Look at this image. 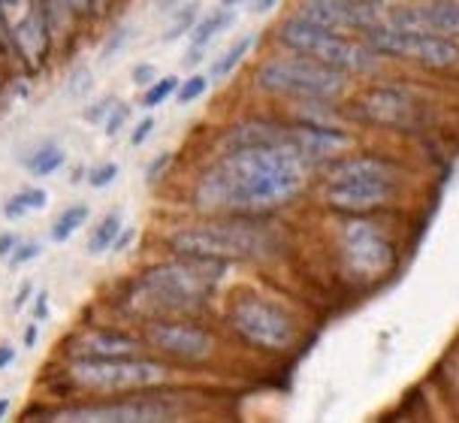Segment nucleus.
<instances>
[{
	"label": "nucleus",
	"mask_w": 459,
	"mask_h": 423,
	"mask_svg": "<svg viewBox=\"0 0 459 423\" xmlns=\"http://www.w3.org/2000/svg\"><path fill=\"white\" fill-rule=\"evenodd\" d=\"M311 173L281 149L215 151L196 167L187 185V206L196 215H275L293 206Z\"/></svg>",
	"instance_id": "1"
},
{
	"label": "nucleus",
	"mask_w": 459,
	"mask_h": 423,
	"mask_svg": "<svg viewBox=\"0 0 459 423\" xmlns=\"http://www.w3.org/2000/svg\"><path fill=\"white\" fill-rule=\"evenodd\" d=\"M227 272L230 263L221 260L163 255L121 284V294L112 297V312L134 327L145 317L206 315Z\"/></svg>",
	"instance_id": "2"
},
{
	"label": "nucleus",
	"mask_w": 459,
	"mask_h": 423,
	"mask_svg": "<svg viewBox=\"0 0 459 423\" xmlns=\"http://www.w3.org/2000/svg\"><path fill=\"white\" fill-rule=\"evenodd\" d=\"M163 255L221 260V263H269L287 251V236L273 215H196L160 236Z\"/></svg>",
	"instance_id": "3"
},
{
	"label": "nucleus",
	"mask_w": 459,
	"mask_h": 423,
	"mask_svg": "<svg viewBox=\"0 0 459 423\" xmlns=\"http://www.w3.org/2000/svg\"><path fill=\"white\" fill-rule=\"evenodd\" d=\"M185 369L172 366L152 351L118 354V357H70L61 360L46 390L57 402L76 396H121L145 393V390L172 387Z\"/></svg>",
	"instance_id": "4"
},
{
	"label": "nucleus",
	"mask_w": 459,
	"mask_h": 423,
	"mask_svg": "<svg viewBox=\"0 0 459 423\" xmlns=\"http://www.w3.org/2000/svg\"><path fill=\"white\" fill-rule=\"evenodd\" d=\"M321 203L335 215H378L402 200L408 169L384 154H339L321 173Z\"/></svg>",
	"instance_id": "5"
},
{
	"label": "nucleus",
	"mask_w": 459,
	"mask_h": 423,
	"mask_svg": "<svg viewBox=\"0 0 459 423\" xmlns=\"http://www.w3.org/2000/svg\"><path fill=\"white\" fill-rule=\"evenodd\" d=\"M191 411L185 390H145V393L121 396H76L55 405L24 409V420L46 423H169L182 420Z\"/></svg>",
	"instance_id": "6"
},
{
	"label": "nucleus",
	"mask_w": 459,
	"mask_h": 423,
	"mask_svg": "<svg viewBox=\"0 0 459 423\" xmlns=\"http://www.w3.org/2000/svg\"><path fill=\"white\" fill-rule=\"evenodd\" d=\"M273 43L275 48L306 55V58L324 64V67L339 70L348 79H378L384 64H387L359 34L321 28V24L297 19L290 13L275 22Z\"/></svg>",
	"instance_id": "7"
},
{
	"label": "nucleus",
	"mask_w": 459,
	"mask_h": 423,
	"mask_svg": "<svg viewBox=\"0 0 459 423\" xmlns=\"http://www.w3.org/2000/svg\"><path fill=\"white\" fill-rule=\"evenodd\" d=\"M351 82L354 79L344 73L284 48L260 58L251 70V85L284 103H342L351 94Z\"/></svg>",
	"instance_id": "8"
},
{
	"label": "nucleus",
	"mask_w": 459,
	"mask_h": 423,
	"mask_svg": "<svg viewBox=\"0 0 459 423\" xmlns=\"http://www.w3.org/2000/svg\"><path fill=\"white\" fill-rule=\"evenodd\" d=\"M344 121L357 127L390 130V134H420L432 121V106L414 88L399 82H368L351 88L342 100Z\"/></svg>",
	"instance_id": "9"
},
{
	"label": "nucleus",
	"mask_w": 459,
	"mask_h": 423,
	"mask_svg": "<svg viewBox=\"0 0 459 423\" xmlns=\"http://www.w3.org/2000/svg\"><path fill=\"white\" fill-rule=\"evenodd\" d=\"M224 327L257 354H290L299 341L297 315L266 294H236L224 306Z\"/></svg>",
	"instance_id": "10"
},
{
	"label": "nucleus",
	"mask_w": 459,
	"mask_h": 423,
	"mask_svg": "<svg viewBox=\"0 0 459 423\" xmlns=\"http://www.w3.org/2000/svg\"><path fill=\"white\" fill-rule=\"evenodd\" d=\"M145 351L178 369H206L221 354L218 332L203 321V315H169L145 317L136 327Z\"/></svg>",
	"instance_id": "11"
},
{
	"label": "nucleus",
	"mask_w": 459,
	"mask_h": 423,
	"mask_svg": "<svg viewBox=\"0 0 459 423\" xmlns=\"http://www.w3.org/2000/svg\"><path fill=\"white\" fill-rule=\"evenodd\" d=\"M342 270L354 281H378L396 266V246L375 215H339L335 227Z\"/></svg>",
	"instance_id": "12"
},
{
	"label": "nucleus",
	"mask_w": 459,
	"mask_h": 423,
	"mask_svg": "<svg viewBox=\"0 0 459 423\" xmlns=\"http://www.w3.org/2000/svg\"><path fill=\"white\" fill-rule=\"evenodd\" d=\"M384 61H399L423 73H456L459 70V43L426 30L396 28L390 22H378L359 34Z\"/></svg>",
	"instance_id": "13"
},
{
	"label": "nucleus",
	"mask_w": 459,
	"mask_h": 423,
	"mask_svg": "<svg viewBox=\"0 0 459 423\" xmlns=\"http://www.w3.org/2000/svg\"><path fill=\"white\" fill-rule=\"evenodd\" d=\"M384 22L459 43V0H399L384 10Z\"/></svg>",
	"instance_id": "14"
},
{
	"label": "nucleus",
	"mask_w": 459,
	"mask_h": 423,
	"mask_svg": "<svg viewBox=\"0 0 459 423\" xmlns=\"http://www.w3.org/2000/svg\"><path fill=\"white\" fill-rule=\"evenodd\" d=\"M290 15L321 28L348 30V34H363L372 24L384 22L381 6H368L359 0H293Z\"/></svg>",
	"instance_id": "15"
},
{
	"label": "nucleus",
	"mask_w": 459,
	"mask_h": 423,
	"mask_svg": "<svg viewBox=\"0 0 459 423\" xmlns=\"http://www.w3.org/2000/svg\"><path fill=\"white\" fill-rule=\"evenodd\" d=\"M145 351L136 330L125 327H88L61 341V360L70 357H118Z\"/></svg>",
	"instance_id": "16"
},
{
	"label": "nucleus",
	"mask_w": 459,
	"mask_h": 423,
	"mask_svg": "<svg viewBox=\"0 0 459 423\" xmlns=\"http://www.w3.org/2000/svg\"><path fill=\"white\" fill-rule=\"evenodd\" d=\"M236 22V10H227V6H218L212 13H200V19L187 34V52H185V67H196L203 61V52L212 46V39H218L230 24Z\"/></svg>",
	"instance_id": "17"
},
{
	"label": "nucleus",
	"mask_w": 459,
	"mask_h": 423,
	"mask_svg": "<svg viewBox=\"0 0 459 423\" xmlns=\"http://www.w3.org/2000/svg\"><path fill=\"white\" fill-rule=\"evenodd\" d=\"M257 46V34L248 30V34H242L239 39H233L224 52L218 55L215 61H212V70H209V82H227L230 76H233L236 70L242 67L245 58L251 55V48Z\"/></svg>",
	"instance_id": "18"
},
{
	"label": "nucleus",
	"mask_w": 459,
	"mask_h": 423,
	"mask_svg": "<svg viewBox=\"0 0 459 423\" xmlns=\"http://www.w3.org/2000/svg\"><path fill=\"white\" fill-rule=\"evenodd\" d=\"M88 221H91V206L82 200L70 203V206H64L52 218V224H48V239H52L55 246H64V242H70Z\"/></svg>",
	"instance_id": "19"
},
{
	"label": "nucleus",
	"mask_w": 459,
	"mask_h": 423,
	"mask_svg": "<svg viewBox=\"0 0 459 423\" xmlns=\"http://www.w3.org/2000/svg\"><path fill=\"white\" fill-rule=\"evenodd\" d=\"M22 167L34 178H52L55 173H61L67 167V149L57 142H43L22 160Z\"/></svg>",
	"instance_id": "20"
},
{
	"label": "nucleus",
	"mask_w": 459,
	"mask_h": 423,
	"mask_svg": "<svg viewBox=\"0 0 459 423\" xmlns=\"http://www.w3.org/2000/svg\"><path fill=\"white\" fill-rule=\"evenodd\" d=\"M121 227H125V215H121L118 209H109L106 215H100V221L94 224V230L85 242V255L88 257L109 255V248H112V242H115V236H118Z\"/></svg>",
	"instance_id": "21"
},
{
	"label": "nucleus",
	"mask_w": 459,
	"mask_h": 423,
	"mask_svg": "<svg viewBox=\"0 0 459 423\" xmlns=\"http://www.w3.org/2000/svg\"><path fill=\"white\" fill-rule=\"evenodd\" d=\"M48 206V191L39 185H28V188L15 191L10 200H4V218L6 221H22V218L43 212Z\"/></svg>",
	"instance_id": "22"
},
{
	"label": "nucleus",
	"mask_w": 459,
	"mask_h": 423,
	"mask_svg": "<svg viewBox=\"0 0 459 423\" xmlns=\"http://www.w3.org/2000/svg\"><path fill=\"white\" fill-rule=\"evenodd\" d=\"M200 6H203L200 0H185L182 6H176V10L169 13L167 28H163V34H160V43H178V39H185L191 34V28L203 13Z\"/></svg>",
	"instance_id": "23"
},
{
	"label": "nucleus",
	"mask_w": 459,
	"mask_h": 423,
	"mask_svg": "<svg viewBox=\"0 0 459 423\" xmlns=\"http://www.w3.org/2000/svg\"><path fill=\"white\" fill-rule=\"evenodd\" d=\"M176 88H178V76H158L152 85H145L143 88V97H139V106H143L145 112H152V109H158V106L163 103H169L172 97H176Z\"/></svg>",
	"instance_id": "24"
},
{
	"label": "nucleus",
	"mask_w": 459,
	"mask_h": 423,
	"mask_svg": "<svg viewBox=\"0 0 459 423\" xmlns=\"http://www.w3.org/2000/svg\"><path fill=\"white\" fill-rule=\"evenodd\" d=\"M209 76L206 73H191L187 79H178V88H176V100L178 106H191V103H196V100H203L206 97V91H209Z\"/></svg>",
	"instance_id": "25"
},
{
	"label": "nucleus",
	"mask_w": 459,
	"mask_h": 423,
	"mask_svg": "<svg viewBox=\"0 0 459 423\" xmlns=\"http://www.w3.org/2000/svg\"><path fill=\"white\" fill-rule=\"evenodd\" d=\"M118 176H121V167L115 164V160H100L97 167H88L85 182L91 185L94 191H106V188H112V185L118 182Z\"/></svg>",
	"instance_id": "26"
},
{
	"label": "nucleus",
	"mask_w": 459,
	"mask_h": 423,
	"mask_svg": "<svg viewBox=\"0 0 459 423\" xmlns=\"http://www.w3.org/2000/svg\"><path fill=\"white\" fill-rule=\"evenodd\" d=\"M172 160H176V154H172L169 149L154 154L149 164H145V176H143L145 185H152V188H154V185H160L167 176H172Z\"/></svg>",
	"instance_id": "27"
},
{
	"label": "nucleus",
	"mask_w": 459,
	"mask_h": 423,
	"mask_svg": "<svg viewBox=\"0 0 459 423\" xmlns=\"http://www.w3.org/2000/svg\"><path fill=\"white\" fill-rule=\"evenodd\" d=\"M43 257V242L39 239H22L19 246H15V251L10 257H6V263H10V270H22V266L34 263V260Z\"/></svg>",
	"instance_id": "28"
},
{
	"label": "nucleus",
	"mask_w": 459,
	"mask_h": 423,
	"mask_svg": "<svg viewBox=\"0 0 459 423\" xmlns=\"http://www.w3.org/2000/svg\"><path fill=\"white\" fill-rule=\"evenodd\" d=\"M130 103H125V100H118L112 106V112H109V118L103 121V134L109 136V140H115V136H121L127 130V125H130Z\"/></svg>",
	"instance_id": "29"
},
{
	"label": "nucleus",
	"mask_w": 459,
	"mask_h": 423,
	"mask_svg": "<svg viewBox=\"0 0 459 423\" xmlns=\"http://www.w3.org/2000/svg\"><path fill=\"white\" fill-rule=\"evenodd\" d=\"M115 103H118V97H115V94H103L100 100H94V103H88V106H85L82 118H85L91 127H103V121L109 118V112H112V106H115Z\"/></svg>",
	"instance_id": "30"
},
{
	"label": "nucleus",
	"mask_w": 459,
	"mask_h": 423,
	"mask_svg": "<svg viewBox=\"0 0 459 423\" xmlns=\"http://www.w3.org/2000/svg\"><path fill=\"white\" fill-rule=\"evenodd\" d=\"M130 37H134V28H130V24H121V28H115L112 34H109V39H106L103 48H100V61H112L115 55L121 52V48H127Z\"/></svg>",
	"instance_id": "31"
},
{
	"label": "nucleus",
	"mask_w": 459,
	"mask_h": 423,
	"mask_svg": "<svg viewBox=\"0 0 459 423\" xmlns=\"http://www.w3.org/2000/svg\"><path fill=\"white\" fill-rule=\"evenodd\" d=\"M154 79H158V67H154L152 61H136L134 67H130V82H134L139 91H143L145 85H152Z\"/></svg>",
	"instance_id": "32"
},
{
	"label": "nucleus",
	"mask_w": 459,
	"mask_h": 423,
	"mask_svg": "<svg viewBox=\"0 0 459 423\" xmlns=\"http://www.w3.org/2000/svg\"><path fill=\"white\" fill-rule=\"evenodd\" d=\"M136 239H139V230H136V227H134V224H125V227L118 230V236H115L109 255H118V257H121V255H127V251L136 246Z\"/></svg>",
	"instance_id": "33"
},
{
	"label": "nucleus",
	"mask_w": 459,
	"mask_h": 423,
	"mask_svg": "<svg viewBox=\"0 0 459 423\" xmlns=\"http://www.w3.org/2000/svg\"><path fill=\"white\" fill-rule=\"evenodd\" d=\"M154 127H158V121H154V116L139 118L136 125H134V130H130V145H134V149H139V145H145V142L152 140Z\"/></svg>",
	"instance_id": "34"
},
{
	"label": "nucleus",
	"mask_w": 459,
	"mask_h": 423,
	"mask_svg": "<svg viewBox=\"0 0 459 423\" xmlns=\"http://www.w3.org/2000/svg\"><path fill=\"white\" fill-rule=\"evenodd\" d=\"M48 299H52L48 290H37L34 299H30V321H37V324L48 321Z\"/></svg>",
	"instance_id": "35"
},
{
	"label": "nucleus",
	"mask_w": 459,
	"mask_h": 423,
	"mask_svg": "<svg viewBox=\"0 0 459 423\" xmlns=\"http://www.w3.org/2000/svg\"><path fill=\"white\" fill-rule=\"evenodd\" d=\"M34 294H37V284L30 281V279H24L19 284V290H15V297H13V308H15V312H22V308L28 306L30 299H34Z\"/></svg>",
	"instance_id": "36"
},
{
	"label": "nucleus",
	"mask_w": 459,
	"mask_h": 423,
	"mask_svg": "<svg viewBox=\"0 0 459 423\" xmlns=\"http://www.w3.org/2000/svg\"><path fill=\"white\" fill-rule=\"evenodd\" d=\"M19 233H13V230H4L0 233V260H6L15 251V246H19Z\"/></svg>",
	"instance_id": "37"
},
{
	"label": "nucleus",
	"mask_w": 459,
	"mask_h": 423,
	"mask_svg": "<svg viewBox=\"0 0 459 423\" xmlns=\"http://www.w3.org/2000/svg\"><path fill=\"white\" fill-rule=\"evenodd\" d=\"M15 357H19V348H15L13 341H0V372L10 369L15 363Z\"/></svg>",
	"instance_id": "38"
},
{
	"label": "nucleus",
	"mask_w": 459,
	"mask_h": 423,
	"mask_svg": "<svg viewBox=\"0 0 459 423\" xmlns=\"http://www.w3.org/2000/svg\"><path fill=\"white\" fill-rule=\"evenodd\" d=\"M37 341H39V324H37V321H30L28 327H24V332H22V345L28 348V351H34Z\"/></svg>",
	"instance_id": "39"
},
{
	"label": "nucleus",
	"mask_w": 459,
	"mask_h": 423,
	"mask_svg": "<svg viewBox=\"0 0 459 423\" xmlns=\"http://www.w3.org/2000/svg\"><path fill=\"white\" fill-rule=\"evenodd\" d=\"M278 4H281V0H254V13H257V15H266L269 10H275Z\"/></svg>",
	"instance_id": "40"
},
{
	"label": "nucleus",
	"mask_w": 459,
	"mask_h": 423,
	"mask_svg": "<svg viewBox=\"0 0 459 423\" xmlns=\"http://www.w3.org/2000/svg\"><path fill=\"white\" fill-rule=\"evenodd\" d=\"M182 4H185V0H158L154 6H158L160 15H169L172 10H176V6H182Z\"/></svg>",
	"instance_id": "41"
},
{
	"label": "nucleus",
	"mask_w": 459,
	"mask_h": 423,
	"mask_svg": "<svg viewBox=\"0 0 459 423\" xmlns=\"http://www.w3.org/2000/svg\"><path fill=\"white\" fill-rule=\"evenodd\" d=\"M85 176H88V167L85 164L76 167V169H73V176H70V185H82V182H85Z\"/></svg>",
	"instance_id": "42"
},
{
	"label": "nucleus",
	"mask_w": 459,
	"mask_h": 423,
	"mask_svg": "<svg viewBox=\"0 0 459 423\" xmlns=\"http://www.w3.org/2000/svg\"><path fill=\"white\" fill-rule=\"evenodd\" d=\"M10 411H13V400L10 396H0V420L10 418Z\"/></svg>",
	"instance_id": "43"
},
{
	"label": "nucleus",
	"mask_w": 459,
	"mask_h": 423,
	"mask_svg": "<svg viewBox=\"0 0 459 423\" xmlns=\"http://www.w3.org/2000/svg\"><path fill=\"white\" fill-rule=\"evenodd\" d=\"M359 4H368V6H381V10H387V6L399 4V0H359Z\"/></svg>",
	"instance_id": "44"
},
{
	"label": "nucleus",
	"mask_w": 459,
	"mask_h": 423,
	"mask_svg": "<svg viewBox=\"0 0 459 423\" xmlns=\"http://www.w3.org/2000/svg\"><path fill=\"white\" fill-rule=\"evenodd\" d=\"M242 4H245V0H221L218 6H227V10H236V6H242Z\"/></svg>",
	"instance_id": "45"
}]
</instances>
